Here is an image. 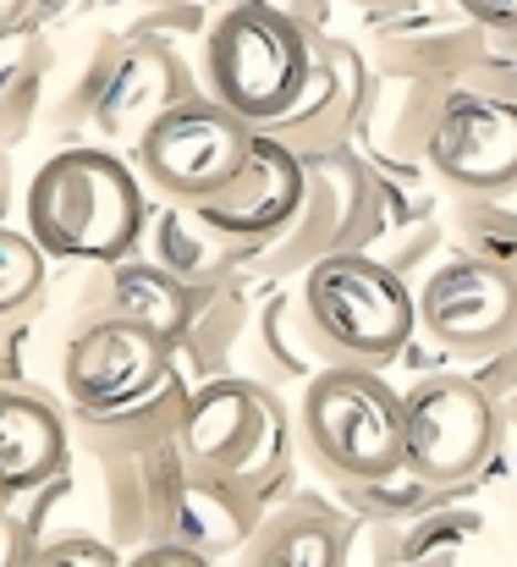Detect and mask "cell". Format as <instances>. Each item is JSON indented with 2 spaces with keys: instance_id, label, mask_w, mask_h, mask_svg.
Returning a JSON list of instances; mask_svg holds the SVG:
<instances>
[{
  "instance_id": "obj_1",
  "label": "cell",
  "mask_w": 517,
  "mask_h": 567,
  "mask_svg": "<svg viewBox=\"0 0 517 567\" xmlns=\"http://www.w3.org/2000/svg\"><path fill=\"white\" fill-rule=\"evenodd\" d=\"M144 198L133 172L105 150H66L28 183V231L55 259L111 265L133 248Z\"/></svg>"
},
{
  "instance_id": "obj_2",
  "label": "cell",
  "mask_w": 517,
  "mask_h": 567,
  "mask_svg": "<svg viewBox=\"0 0 517 567\" xmlns=\"http://www.w3.org/2000/svg\"><path fill=\"white\" fill-rule=\"evenodd\" d=\"M204 72H209V100H220L242 122H276L281 111L298 105L309 83L303 28L259 0L231 6L209 33Z\"/></svg>"
},
{
  "instance_id": "obj_3",
  "label": "cell",
  "mask_w": 517,
  "mask_h": 567,
  "mask_svg": "<svg viewBox=\"0 0 517 567\" xmlns=\"http://www.w3.org/2000/svg\"><path fill=\"white\" fill-rule=\"evenodd\" d=\"M303 441L325 474L342 480H385L407 468L402 396L363 364H337L303 391Z\"/></svg>"
},
{
  "instance_id": "obj_4",
  "label": "cell",
  "mask_w": 517,
  "mask_h": 567,
  "mask_svg": "<svg viewBox=\"0 0 517 567\" xmlns=\"http://www.w3.org/2000/svg\"><path fill=\"white\" fill-rule=\"evenodd\" d=\"M309 320L331 353L374 370L396 359L418 326V303L396 270L374 265L369 254H331L309 270Z\"/></svg>"
},
{
  "instance_id": "obj_5",
  "label": "cell",
  "mask_w": 517,
  "mask_h": 567,
  "mask_svg": "<svg viewBox=\"0 0 517 567\" xmlns=\"http://www.w3.org/2000/svg\"><path fill=\"white\" fill-rule=\"evenodd\" d=\"M254 144H259V133L220 100H176L161 122L144 127L138 166L166 198H182L198 209L237 183Z\"/></svg>"
},
{
  "instance_id": "obj_6",
  "label": "cell",
  "mask_w": 517,
  "mask_h": 567,
  "mask_svg": "<svg viewBox=\"0 0 517 567\" xmlns=\"http://www.w3.org/2000/svg\"><path fill=\"white\" fill-rule=\"evenodd\" d=\"M182 446L204 474L231 480V485H259L287 457V419L265 385L215 380L187 402Z\"/></svg>"
},
{
  "instance_id": "obj_7",
  "label": "cell",
  "mask_w": 517,
  "mask_h": 567,
  "mask_svg": "<svg viewBox=\"0 0 517 567\" xmlns=\"http://www.w3.org/2000/svg\"><path fill=\"white\" fill-rule=\"evenodd\" d=\"M166 370H172V342L122 315L89 320L61 353V385L72 408L89 419L133 413L166 385Z\"/></svg>"
},
{
  "instance_id": "obj_8",
  "label": "cell",
  "mask_w": 517,
  "mask_h": 567,
  "mask_svg": "<svg viewBox=\"0 0 517 567\" xmlns=\"http://www.w3.org/2000/svg\"><path fill=\"white\" fill-rule=\"evenodd\" d=\"M402 430H407V474L418 485H457L490 457L496 413L485 391L463 375H430L402 396Z\"/></svg>"
},
{
  "instance_id": "obj_9",
  "label": "cell",
  "mask_w": 517,
  "mask_h": 567,
  "mask_svg": "<svg viewBox=\"0 0 517 567\" xmlns=\"http://www.w3.org/2000/svg\"><path fill=\"white\" fill-rule=\"evenodd\" d=\"M430 166L463 193L517 183V105L507 94L457 89L430 127Z\"/></svg>"
},
{
  "instance_id": "obj_10",
  "label": "cell",
  "mask_w": 517,
  "mask_h": 567,
  "mask_svg": "<svg viewBox=\"0 0 517 567\" xmlns=\"http://www.w3.org/2000/svg\"><path fill=\"white\" fill-rule=\"evenodd\" d=\"M418 326L452 353H490L517 326V287L502 265L446 259L418 287Z\"/></svg>"
},
{
  "instance_id": "obj_11",
  "label": "cell",
  "mask_w": 517,
  "mask_h": 567,
  "mask_svg": "<svg viewBox=\"0 0 517 567\" xmlns=\"http://www.w3.org/2000/svg\"><path fill=\"white\" fill-rule=\"evenodd\" d=\"M298 204H303V166L287 155V144L259 138L254 155H248V166L237 172V183L220 188L209 204H198L193 215H198L204 226H215V231L242 237V231L287 226Z\"/></svg>"
},
{
  "instance_id": "obj_12",
  "label": "cell",
  "mask_w": 517,
  "mask_h": 567,
  "mask_svg": "<svg viewBox=\"0 0 517 567\" xmlns=\"http://www.w3.org/2000/svg\"><path fill=\"white\" fill-rule=\"evenodd\" d=\"M61 468V419L39 396H6L0 402V491H33Z\"/></svg>"
},
{
  "instance_id": "obj_13",
  "label": "cell",
  "mask_w": 517,
  "mask_h": 567,
  "mask_svg": "<svg viewBox=\"0 0 517 567\" xmlns=\"http://www.w3.org/2000/svg\"><path fill=\"white\" fill-rule=\"evenodd\" d=\"M172 105H176V66L166 61V50H133L111 72V83L100 94V127L144 138V127L161 122Z\"/></svg>"
},
{
  "instance_id": "obj_14",
  "label": "cell",
  "mask_w": 517,
  "mask_h": 567,
  "mask_svg": "<svg viewBox=\"0 0 517 567\" xmlns=\"http://www.w3.org/2000/svg\"><path fill=\"white\" fill-rule=\"evenodd\" d=\"M237 567H342V529L320 507L276 513L254 529Z\"/></svg>"
},
{
  "instance_id": "obj_15",
  "label": "cell",
  "mask_w": 517,
  "mask_h": 567,
  "mask_svg": "<svg viewBox=\"0 0 517 567\" xmlns=\"http://www.w3.org/2000/svg\"><path fill=\"white\" fill-rule=\"evenodd\" d=\"M111 309H116L122 320L149 326V331H161L166 342H176L182 326H187V287L172 281L161 265H122V270L111 276Z\"/></svg>"
},
{
  "instance_id": "obj_16",
  "label": "cell",
  "mask_w": 517,
  "mask_h": 567,
  "mask_svg": "<svg viewBox=\"0 0 517 567\" xmlns=\"http://www.w3.org/2000/svg\"><path fill=\"white\" fill-rule=\"evenodd\" d=\"M0 265H6V281H0V309L11 315V309H22V303L39 292V281H44V259H39L33 231L6 226V231H0Z\"/></svg>"
},
{
  "instance_id": "obj_17",
  "label": "cell",
  "mask_w": 517,
  "mask_h": 567,
  "mask_svg": "<svg viewBox=\"0 0 517 567\" xmlns=\"http://www.w3.org/2000/svg\"><path fill=\"white\" fill-rule=\"evenodd\" d=\"M33 567H127L116 563V551L111 546H100V540H61V546H50V551H39Z\"/></svg>"
},
{
  "instance_id": "obj_18",
  "label": "cell",
  "mask_w": 517,
  "mask_h": 567,
  "mask_svg": "<svg viewBox=\"0 0 517 567\" xmlns=\"http://www.w3.org/2000/svg\"><path fill=\"white\" fill-rule=\"evenodd\" d=\"M127 567H209V557L193 551V546H182V540H161V546H144Z\"/></svg>"
},
{
  "instance_id": "obj_19",
  "label": "cell",
  "mask_w": 517,
  "mask_h": 567,
  "mask_svg": "<svg viewBox=\"0 0 517 567\" xmlns=\"http://www.w3.org/2000/svg\"><path fill=\"white\" fill-rule=\"evenodd\" d=\"M457 6L485 28H517V0H457Z\"/></svg>"
},
{
  "instance_id": "obj_20",
  "label": "cell",
  "mask_w": 517,
  "mask_h": 567,
  "mask_svg": "<svg viewBox=\"0 0 517 567\" xmlns=\"http://www.w3.org/2000/svg\"><path fill=\"white\" fill-rule=\"evenodd\" d=\"M17 11H22V0H6V11H0V17H6V22H17Z\"/></svg>"
},
{
  "instance_id": "obj_21",
  "label": "cell",
  "mask_w": 517,
  "mask_h": 567,
  "mask_svg": "<svg viewBox=\"0 0 517 567\" xmlns=\"http://www.w3.org/2000/svg\"><path fill=\"white\" fill-rule=\"evenodd\" d=\"M363 6H407V0H363Z\"/></svg>"
},
{
  "instance_id": "obj_22",
  "label": "cell",
  "mask_w": 517,
  "mask_h": 567,
  "mask_svg": "<svg viewBox=\"0 0 517 567\" xmlns=\"http://www.w3.org/2000/svg\"><path fill=\"white\" fill-rule=\"evenodd\" d=\"M413 567H435V563H413Z\"/></svg>"
}]
</instances>
